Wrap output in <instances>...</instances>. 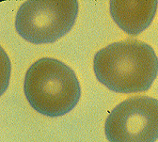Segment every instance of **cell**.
<instances>
[{
	"mask_svg": "<svg viewBox=\"0 0 158 142\" xmlns=\"http://www.w3.org/2000/svg\"><path fill=\"white\" fill-rule=\"evenodd\" d=\"M157 1H110V13L115 23L130 35H137L152 22Z\"/></svg>",
	"mask_w": 158,
	"mask_h": 142,
	"instance_id": "5b68a950",
	"label": "cell"
},
{
	"mask_svg": "<svg viewBox=\"0 0 158 142\" xmlns=\"http://www.w3.org/2000/svg\"><path fill=\"white\" fill-rule=\"evenodd\" d=\"M105 132L109 142H155L158 100L149 96L126 99L109 113Z\"/></svg>",
	"mask_w": 158,
	"mask_h": 142,
	"instance_id": "277c9868",
	"label": "cell"
},
{
	"mask_svg": "<svg viewBox=\"0 0 158 142\" xmlns=\"http://www.w3.org/2000/svg\"><path fill=\"white\" fill-rule=\"evenodd\" d=\"M24 91L30 106L47 117H60L77 105L81 88L74 72L60 60L44 57L27 70Z\"/></svg>",
	"mask_w": 158,
	"mask_h": 142,
	"instance_id": "7a4b0ae2",
	"label": "cell"
},
{
	"mask_svg": "<svg viewBox=\"0 0 158 142\" xmlns=\"http://www.w3.org/2000/svg\"><path fill=\"white\" fill-rule=\"evenodd\" d=\"M77 14L75 0H29L19 8L15 28L31 44H51L72 29Z\"/></svg>",
	"mask_w": 158,
	"mask_h": 142,
	"instance_id": "3957f363",
	"label": "cell"
},
{
	"mask_svg": "<svg viewBox=\"0 0 158 142\" xmlns=\"http://www.w3.org/2000/svg\"><path fill=\"white\" fill-rule=\"evenodd\" d=\"M96 78L118 93L148 90L158 73V57L151 45L136 40L114 43L93 59Z\"/></svg>",
	"mask_w": 158,
	"mask_h": 142,
	"instance_id": "6da1fadb",
	"label": "cell"
}]
</instances>
